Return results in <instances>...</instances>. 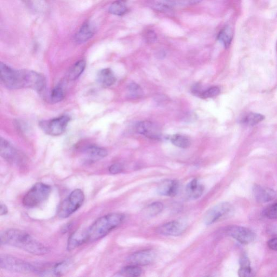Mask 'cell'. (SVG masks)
Instances as JSON below:
<instances>
[{"mask_svg":"<svg viewBox=\"0 0 277 277\" xmlns=\"http://www.w3.org/2000/svg\"><path fill=\"white\" fill-rule=\"evenodd\" d=\"M233 32L232 29L226 27L220 31L218 39L221 42L226 48H228L232 40Z\"/></svg>","mask_w":277,"mask_h":277,"instance_id":"obj_24","label":"cell"},{"mask_svg":"<svg viewBox=\"0 0 277 277\" xmlns=\"http://www.w3.org/2000/svg\"><path fill=\"white\" fill-rule=\"evenodd\" d=\"M87 161L92 162L105 158L108 155V150L96 145L87 146L84 150Z\"/></svg>","mask_w":277,"mask_h":277,"instance_id":"obj_17","label":"cell"},{"mask_svg":"<svg viewBox=\"0 0 277 277\" xmlns=\"http://www.w3.org/2000/svg\"><path fill=\"white\" fill-rule=\"evenodd\" d=\"M86 62L84 60H81L75 63L69 70L68 74V78L70 80L77 79L85 70Z\"/></svg>","mask_w":277,"mask_h":277,"instance_id":"obj_22","label":"cell"},{"mask_svg":"<svg viewBox=\"0 0 277 277\" xmlns=\"http://www.w3.org/2000/svg\"><path fill=\"white\" fill-rule=\"evenodd\" d=\"M0 266L2 269L16 273H39V268L32 264L10 255H1Z\"/></svg>","mask_w":277,"mask_h":277,"instance_id":"obj_6","label":"cell"},{"mask_svg":"<svg viewBox=\"0 0 277 277\" xmlns=\"http://www.w3.org/2000/svg\"><path fill=\"white\" fill-rule=\"evenodd\" d=\"M65 97V92L63 87L60 85L56 86L54 88L50 94V100L54 103H58L64 99Z\"/></svg>","mask_w":277,"mask_h":277,"instance_id":"obj_29","label":"cell"},{"mask_svg":"<svg viewBox=\"0 0 277 277\" xmlns=\"http://www.w3.org/2000/svg\"><path fill=\"white\" fill-rule=\"evenodd\" d=\"M144 39L148 43H154L157 39V36L154 31L148 30L144 34Z\"/></svg>","mask_w":277,"mask_h":277,"instance_id":"obj_34","label":"cell"},{"mask_svg":"<svg viewBox=\"0 0 277 277\" xmlns=\"http://www.w3.org/2000/svg\"><path fill=\"white\" fill-rule=\"evenodd\" d=\"M171 141L174 145L181 148H187L191 145L190 138L180 135L172 136L171 138Z\"/></svg>","mask_w":277,"mask_h":277,"instance_id":"obj_25","label":"cell"},{"mask_svg":"<svg viewBox=\"0 0 277 277\" xmlns=\"http://www.w3.org/2000/svg\"><path fill=\"white\" fill-rule=\"evenodd\" d=\"M204 191V186L199 183L197 179L191 181L186 187V193L188 198L195 200L200 198Z\"/></svg>","mask_w":277,"mask_h":277,"instance_id":"obj_18","label":"cell"},{"mask_svg":"<svg viewBox=\"0 0 277 277\" xmlns=\"http://www.w3.org/2000/svg\"><path fill=\"white\" fill-rule=\"evenodd\" d=\"M186 228L184 222L174 220L159 226L156 232L162 236L177 237L183 234Z\"/></svg>","mask_w":277,"mask_h":277,"instance_id":"obj_10","label":"cell"},{"mask_svg":"<svg viewBox=\"0 0 277 277\" xmlns=\"http://www.w3.org/2000/svg\"><path fill=\"white\" fill-rule=\"evenodd\" d=\"M233 207L229 203H219L207 211L204 217V222L207 225H212L225 217L232 212Z\"/></svg>","mask_w":277,"mask_h":277,"instance_id":"obj_8","label":"cell"},{"mask_svg":"<svg viewBox=\"0 0 277 277\" xmlns=\"http://www.w3.org/2000/svg\"><path fill=\"white\" fill-rule=\"evenodd\" d=\"M163 209V205L160 202H154L149 205L145 209V215L153 217L158 215Z\"/></svg>","mask_w":277,"mask_h":277,"instance_id":"obj_27","label":"cell"},{"mask_svg":"<svg viewBox=\"0 0 277 277\" xmlns=\"http://www.w3.org/2000/svg\"><path fill=\"white\" fill-rule=\"evenodd\" d=\"M85 200V194L80 189L73 191L68 197L62 201L58 208V216L67 218L80 209Z\"/></svg>","mask_w":277,"mask_h":277,"instance_id":"obj_5","label":"cell"},{"mask_svg":"<svg viewBox=\"0 0 277 277\" xmlns=\"http://www.w3.org/2000/svg\"><path fill=\"white\" fill-rule=\"evenodd\" d=\"M148 4L151 8L160 12H168L173 9L174 0H149Z\"/></svg>","mask_w":277,"mask_h":277,"instance_id":"obj_21","label":"cell"},{"mask_svg":"<svg viewBox=\"0 0 277 277\" xmlns=\"http://www.w3.org/2000/svg\"><path fill=\"white\" fill-rule=\"evenodd\" d=\"M0 154L5 160L12 163L19 164L22 162V158L18 151L12 144L4 138H1Z\"/></svg>","mask_w":277,"mask_h":277,"instance_id":"obj_11","label":"cell"},{"mask_svg":"<svg viewBox=\"0 0 277 277\" xmlns=\"http://www.w3.org/2000/svg\"><path fill=\"white\" fill-rule=\"evenodd\" d=\"M179 1L184 4L192 5L200 3L203 0H179Z\"/></svg>","mask_w":277,"mask_h":277,"instance_id":"obj_38","label":"cell"},{"mask_svg":"<svg viewBox=\"0 0 277 277\" xmlns=\"http://www.w3.org/2000/svg\"><path fill=\"white\" fill-rule=\"evenodd\" d=\"M16 85L17 89H29L41 92L45 89L46 80L40 73L29 70H16Z\"/></svg>","mask_w":277,"mask_h":277,"instance_id":"obj_3","label":"cell"},{"mask_svg":"<svg viewBox=\"0 0 277 277\" xmlns=\"http://www.w3.org/2000/svg\"><path fill=\"white\" fill-rule=\"evenodd\" d=\"M70 121V117L64 115L48 121H42L39 123V127L48 135L59 136L65 131Z\"/></svg>","mask_w":277,"mask_h":277,"instance_id":"obj_7","label":"cell"},{"mask_svg":"<svg viewBox=\"0 0 277 277\" xmlns=\"http://www.w3.org/2000/svg\"><path fill=\"white\" fill-rule=\"evenodd\" d=\"M220 90L219 87L215 86L210 88L209 89L201 92L200 97L202 99H208L215 97L219 95Z\"/></svg>","mask_w":277,"mask_h":277,"instance_id":"obj_31","label":"cell"},{"mask_svg":"<svg viewBox=\"0 0 277 277\" xmlns=\"http://www.w3.org/2000/svg\"><path fill=\"white\" fill-rule=\"evenodd\" d=\"M268 245L270 249L277 251V237L270 239L268 242Z\"/></svg>","mask_w":277,"mask_h":277,"instance_id":"obj_37","label":"cell"},{"mask_svg":"<svg viewBox=\"0 0 277 277\" xmlns=\"http://www.w3.org/2000/svg\"><path fill=\"white\" fill-rule=\"evenodd\" d=\"M238 275L241 277H251L255 276V273L251 267H241L238 270Z\"/></svg>","mask_w":277,"mask_h":277,"instance_id":"obj_32","label":"cell"},{"mask_svg":"<svg viewBox=\"0 0 277 277\" xmlns=\"http://www.w3.org/2000/svg\"><path fill=\"white\" fill-rule=\"evenodd\" d=\"M122 213H112L98 219L87 229L88 242H95L110 234L124 222Z\"/></svg>","mask_w":277,"mask_h":277,"instance_id":"obj_2","label":"cell"},{"mask_svg":"<svg viewBox=\"0 0 277 277\" xmlns=\"http://www.w3.org/2000/svg\"><path fill=\"white\" fill-rule=\"evenodd\" d=\"M253 193L256 200L260 203L270 202L276 197V193L272 189L258 185L254 186Z\"/></svg>","mask_w":277,"mask_h":277,"instance_id":"obj_15","label":"cell"},{"mask_svg":"<svg viewBox=\"0 0 277 277\" xmlns=\"http://www.w3.org/2000/svg\"><path fill=\"white\" fill-rule=\"evenodd\" d=\"M86 242H88L87 230H78L69 238L67 243V249L69 251H72Z\"/></svg>","mask_w":277,"mask_h":277,"instance_id":"obj_16","label":"cell"},{"mask_svg":"<svg viewBox=\"0 0 277 277\" xmlns=\"http://www.w3.org/2000/svg\"><path fill=\"white\" fill-rule=\"evenodd\" d=\"M264 217L270 219H277V203L269 206L263 212Z\"/></svg>","mask_w":277,"mask_h":277,"instance_id":"obj_30","label":"cell"},{"mask_svg":"<svg viewBox=\"0 0 277 277\" xmlns=\"http://www.w3.org/2000/svg\"><path fill=\"white\" fill-rule=\"evenodd\" d=\"M1 243L37 256L45 255L48 252L46 247L28 233L18 229H9L2 232Z\"/></svg>","mask_w":277,"mask_h":277,"instance_id":"obj_1","label":"cell"},{"mask_svg":"<svg viewBox=\"0 0 277 277\" xmlns=\"http://www.w3.org/2000/svg\"><path fill=\"white\" fill-rule=\"evenodd\" d=\"M226 233L242 244H249L253 243L256 237L254 231L247 228L242 227V226H230L226 230Z\"/></svg>","mask_w":277,"mask_h":277,"instance_id":"obj_9","label":"cell"},{"mask_svg":"<svg viewBox=\"0 0 277 277\" xmlns=\"http://www.w3.org/2000/svg\"><path fill=\"white\" fill-rule=\"evenodd\" d=\"M250 262L247 256H243L240 259L241 267H250Z\"/></svg>","mask_w":277,"mask_h":277,"instance_id":"obj_36","label":"cell"},{"mask_svg":"<svg viewBox=\"0 0 277 277\" xmlns=\"http://www.w3.org/2000/svg\"><path fill=\"white\" fill-rule=\"evenodd\" d=\"M50 193L51 187L42 182H37L24 195L23 205L28 208L38 206L47 200Z\"/></svg>","mask_w":277,"mask_h":277,"instance_id":"obj_4","label":"cell"},{"mask_svg":"<svg viewBox=\"0 0 277 277\" xmlns=\"http://www.w3.org/2000/svg\"><path fill=\"white\" fill-rule=\"evenodd\" d=\"M123 166L121 163H116L112 165L109 168V171L111 174H116L123 172Z\"/></svg>","mask_w":277,"mask_h":277,"instance_id":"obj_35","label":"cell"},{"mask_svg":"<svg viewBox=\"0 0 277 277\" xmlns=\"http://www.w3.org/2000/svg\"><path fill=\"white\" fill-rule=\"evenodd\" d=\"M94 28L89 22L85 23L75 36V40L79 43H84L89 40L93 36Z\"/></svg>","mask_w":277,"mask_h":277,"instance_id":"obj_19","label":"cell"},{"mask_svg":"<svg viewBox=\"0 0 277 277\" xmlns=\"http://www.w3.org/2000/svg\"><path fill=\"white\" fill-rule=\"evenodd\" d=\"M142 270L139 267L131 265L124 268L120 272V274L125 277H138L141 275Z\"/></svg>","mask_w":277,"mask_h":277,"instance_id":"obj_28","label":"cell"},{"mask_svg":"<svg viewBox=\"0 0 277 277\" xmlns=\"http://www.w3.org/2000/svg\"><path fill=\"white\" fill-rule=\"evenodd\" d=\"M128 10L127 2L126 0H117L110 6V13L117 16H122L127 13Z\"/></svg>","mask_w":277,"mask_h":277,"instance_id":"obj_23","label":"cell"},{"mask_svg":"<svg viewBox=\"0 0 277 277\" xmlns=\"http://www.w3.org/2000/svg\"><path fill=\"white\" fill-rule=\"evenodd\" d=\"M155 254L153 250H146L138 251L128 258L131 265L140 266H148L155 260Z\"/></svg>","mask_w":277,"mask_h":277,"instance_id":"obj_12","label":"cell"},{"mask_svg":"<svg viewBox=\"0 0 277 277\" xmlns=\"http://www.w3.org/2000/svg\"><path fill=\"white\" fill-rule=\"evenodd\" d=\"M136 129L137 133L152 139H158L160 137V132L158 128L150 122L143 121L138 123Z\"/></svg>","mask_w":277,"mask_h":277,"instance_id":"obj_13","label":"cell"},{"mask_svg":"<svg viewBox=\"0 0 277 277\" xmlns=\"http://www.w3.org/2000/svg\"><path fill=\"white\" fill-rule=\"evenodd\" d=\"M179 184L177 180H166L161 182L157 188V192L160 196L174 197L177 194Z\"/></svg>","mask_w":277,"mask_h":277,"instance_id":"obj_14","label":"cell"},{"mask_svg":"<svg viewBox=\"0 0 277 277\" xmlns=\"http://www.w3.org/2000/svg\"><path fill=\"white\" fill-rule=\"evenodd\" d=\"M265 117L258 113H250L243 119V123L249 127H254L264 121Z\"/></svg>","mask_w":277,"mask_h":277,"instance_id":"obj_26","label":"cell"},{"mask_svg":"<svg viewBox=\"0 0 277 277\" xmlns=\"http://www.w3.org/2000/svg\"><path fill=\"white\" fill-rule=\"evenodd\" d=\"M97 77L99 84L105 87L114 85L116 81L115 75L110 68H105L100 71Z\"/></svg>","mask_w":277,"mask_h":277,"instance_id":"obj_20","label":"cell"},{"mask_svg":"<svg viewBox=\"0 0 277 277\" xmlns=\"http://www.w3.org/2000/svg\"><path fill=\"white\" fill-rule=\"evenodd\" d=\"M129 90L131 96L133 97H138L140 95L141 89L138 85L132 83L129 86Z\"/></svg>","mask_w":277,"mask_h":277,"instance_id":"obj_33","label":"cell"},{"mask_svg":"<svg viewBox=\"0 0 277 277\" xmlns=\"http://www.w3.org/2000/svg\"><path fill=\"white\" fill-rule=\"evenodd\" d=\"M8 208L5 204H1V207H0V215L1 216L5 215L6 214L8 213Z\"/></svg>","mask_w":277,"mask_h":277,"instance_id":"obj_39","label":"cell"}]
</instances>
